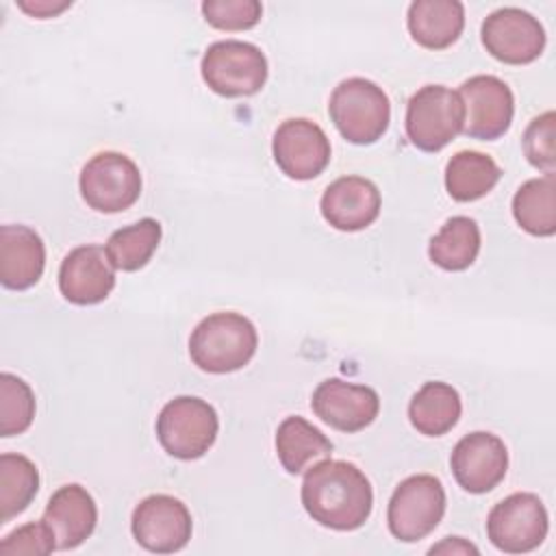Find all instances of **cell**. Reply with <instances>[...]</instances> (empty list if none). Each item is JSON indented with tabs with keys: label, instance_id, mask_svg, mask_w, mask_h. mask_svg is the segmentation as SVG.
Masks as SVG:
<instances>
[{
	"label": "cell",
	"instance_id": "cell-14",
	"mask_svg": "<svg viewBox=\"0 0 556 556\" xmlns=\"http://www.w3.org/2000/svg\"><path fill=\"white\" fill-rule=\"evenodd\" d=\"M450 467L467 493H489L506 476L508 450L497 434L469 432L454 445Z\"/></svg>",
	"mask_w": 556,
	"mask_h": 556
},
{
	"label": "cell",
	"instance_id": "cell-22",
	"mask_svg": "<svg viewBox=\"0 0 556 556\" xmlns=\"http://www.w3.org/2000/svg\"><path fill=\"white\" fill-rule=\"evenodd\" d=\"M460 395L458 391L439 380L421 384L408 404V419L413 428L426 437H441L450 432L460 419Z\"/></svg>",
	"mask_w": 556,
	"mask_h": 556
},
{
	"label": "cell",
	"instance_id": "cell-20",
	"mask_svg": "<svg viewBox=\"0 0 556 556\" xmlns=\"http://www.w3.org/2000/svg\"><path fill=\"white\" fill-rule=\"evenodd\" d=\"M410 37L428 50L450 48L465 28V7L458 0H417L408 7Z\"/></svg>",
	"mask_w": 556,
	"mask_h": 556
},
{
	"label": "cell",
	"instance_id": "cell-26",
	"mask_svg": "<svg viewBox=\"0 0 556 556\" xmlns=\"http://www.w3.org/2000/svg\"><path fill=\"white\" fill-rule=\"evenodd\" d=\"M39 491V471L22 454L0 456V523L11 521L35 500Z\"/></svg>",
	"mask_w": 556,
	"mask_h": 556
},
{
	"label": "cell",
	"instance_id": "cell-33",
	"mask_svg": "<svg viewBox=\"0 0 556 556\" xmlns=\"http://www.w3.org/2000/svg\"><path fill=\"white\" fill-rule=\"evenodd\" d=\"M428 552L430 554H478V547L467 543L460 536H447L439 545H432Z\"/></svg>",
	"mask_w": 556,
	"mask_h": 556
},
{
	"label": "cell",
	"instance_id": "cell-30",
	"mask_svg": "<svg viewBox=\"0 0 556 556\" xmlns=\"http://www.w3.org/2000/svg\"><path fill=\"white\" fill-rule=\"evenodd\" d=\"M554 111H545L543 115L534 117L526 132H523V154L536 169L545 174H554L556 165V150H554Z\"/></svg>",
	"mask_w": 556,
	"mask_h": 556
},
{
	"label": "cell",
	"instance_id": "cell-11",
	"mask_svg": "<svg viewBox=\"0 0 556 556\" xmlns=\"http://www.w3.org/2000/svg\"><path fill=\"white\" fill-rule=\"evenodd\" d=\"M465 106L463 132L471 139L493 141L502 137L513 122L515 98L510 87L491 74L471 76L458 91Z\"/></svg>",
	"mask_w": 556,
	"mask_h": 556
},
{
	"label": "cell",
	"instance_id": "cell-19",
	"mask_svg": "<svg viewBox=\"0 0 556 556\" xmlns=\"http://www.w3.org/2000/svg\"><path fill=\"white\" fill-rule=\"evenodd\" d=\"M46 265L41 237L22 224L0 228V282L7 289L24 291L39 282Z\"/></svg>",
	"mask_w": 556,
	"mask_h": 556
},
{
	"label": "cell",
	"instance_id": "cell-9",
	"mask_svg": "<svg viewBox=\"0 0 556 556\" xmlns=\"http://www.w3.org/2000/svg\"><path fill=\"white\" fill-rule=\"evenodd\" d=\"M549 528V517L534 493H513L497 502L486 517L489 541L506 554H526L536 549Z\"/></svg>",
	"mask_w": 556,
	"mask_h": 556
},
{
	"label": "cell",
	"instance_id": "cell-24",
	"mask_svg": "<svg viewBox=\"0 0 556 556\" xmlns=\"http://www.w3.org/2000/svg\"><path fill=\"white\" fill-rule=\"evenodd\" d=\"M480 252V228L471 217H450L428 243L430 261L445 271L467 269Z\"/></svg>",
	"mask_w": 556,
	"mask_h": 556
},
{
	"label": "cell",
	"instance_id": "cell-10",
	"mask_svg": "<svg viewBox=\"0 0 556 556\" xmlns=\"http://www.w3.org/2000/svg\"><path fill=\"white\" fill-rule=\"evenodd\" d=\"M135 541L154 554H174L182 549L193 530L189 508L172 495L156 493L143 497L130 519Z\"/></svg>",
	"mask_w": 556,
	"mask_h": 556
},
{
	"label": "cell",
	"instance_id": "cell-16",
	"mask_svg": "<svg viewBox=\"0 0 556 556\" xmlns=\"http://www.w3.org/2000/svg\"><path fill=\"white\" fill-rule=\"evenodd\" d=\"M115 287V267L102 245L74 248L59 267L61 295L78 306L98 304Z\"/></svg>",
	"mask_w": 556,
	"mask_h": 556
},
{
	"label": "cell",
	"instance_id": "cell-23",
	"mask_svg": "<svg viewBox=\"0 0 556 556\" xmlns=\"http://www.w3.org/2000/svg\"><path fill=\"white\" fill-rule=\"evenodd\" d=\"M500 165L482 152H456L445 167V189L456 202H473L484 198L500 180Z\"/></svg>",
	"mask_w": 556,
	"mask_h": 556
},
{
	"label": "cell",
	"instance_id": "cell-3",
	"mask_svg": "<svg viewBox=\"0 0 556 556\" xmlns=\"http://www.w3.org/2000/svg\"><path fill=\"white\" fill-rule=\"evenodd\" d=\"M328 113L341 137L356 146L376 143L391 122L387 93L374 80L361 76L345 78L334 87Z\"/></svg>",
	"mask_w": 556,
	"mask_h": 556
},
{
	"label": "cell",
	"instance_id": "cell-5",
	"mask_svg": "<svg viewBox=\"0 0 556 556\" xmlns=\"http://www.w3.org/2000/svg\"><path fill=\"white\" fill-rule=\"evenodd\" d=\"M200 72L211 91L224 98H245L265 85L267 59L254 43L224 39L206 48Z\"/></svg>",
	"mask_w": 556,
	"mask_h": 556
},
{
	"label": "cell",
	"instance_id": "cell-7",
	"mask_svg": "<svg viewBox=\"0 0 556 556\" xmlns=\"http://www.w3.org/2000/svg\"><path fill=\"white\" fill-rule=\"evenodd\" d=\"M445 489L439 478L417 473L402 480L387 508V523L397 541L415 543L426 539L443 519Z\"/></svg>",
	"mask_w": 556,
	"mask_h": 556
},
{
	"label": "cell",
	"instance_id": "cell-18",
	"mask_svg": "<svg viewBox=\"0 0 556 556\" xmlns=\"http://www.w3.org/2000/svg\"><path fill=\"white\" fill-rule=\"evenodd\" d=\"M41 519L54 534L56 549H74L91 536L98 508L85 486L65 484L52 493Z\"/></svg>",
	"mask_w": 556,
	"mask_h": 556
},
{
	"label": "cell",
	"instance_id": "cell-31",
	"mask_svg": "<svg viewBox=\"0 0 556 556\" xmlns=\"http://www.w3.org/2000/svg\"><path fill=\"white\" fill-rule=\"evenodd\" d=\"M56 549L54 534L50 528L41 521L37 523H24L11 534H7L0 543V554L15 556V554H50Z\"/></svg>",
	"mask_w": 556,
	"mask_h": 556
},
{
	"label": "cell",
	"instance_id": "cell-6",
	"mask_svg": "<svg viewBox=\"0 0 556 556\" xmlns=\"http://www.w3.org/2000/svg\"><path fill=\"white\" fill-rule=\"evenodd\" d=\"M465 106L458 91L426 85L406 104V135L424 152H439L463 132Z\"/></svg>",
	"mask_w": 556,
	"mask_h": 556
},
{
	"label": "cell",
	"instance_id": "cell-12",
	"mask_svg": "<svg viewBox=\"0 0 556 556\" xmlns=\"http://www.w3.org/2000/svg\"><path fill=\"white\" fill-rule=\"evenodd\" d=\"M482 43L493 59L508 65H526L541 56L545 30L532 13L504 7L482 22Z\"/></svg>",
	"mask_w": 556,
	"mask_h": 556
},
{
	"label": "cell",
	"instance_id": "cell-15",
	"mask_svg": "<svg viewBox=\"0 0 556 556\" xmlns=\"http://www.w3.org/2000/svg\"><path fill=\"white\" fill-rule=\"evenodd\" d=\"M311 406L313 413L330 428L339 432H358L378 417L380 397L367 384L328 378L313 391Z\"/></svg>",
	"mask_w": 556,
	"mask_h": 556
},
{
	"label": "cell",
	"instance_id": "cell-25",
	"mask_svg": "<svg viewBox=\"0 0 556 556\" xmlns=\"http://www.w3.org/2000/svg\"><path fill=\"white\" fill-rule=\"evenodd\" d=\"M513 215L526 232L534 237H552L556 232L554 174L523 182L513 198Z\"/></svg>",
	"mask_w": 556,
	"mask_h": 556
},
{
	"label": "cell",
	"instance_id": "cell-13",
	"mask_svg": "<svg viewBox=\"0 0 556 556\" xmlns=\"http://www.w3.org/2000/svg\"><path fill=\"white\" fill-rule=\"evenodd\" d=\"M271 152L285 176L293 180H311L330 163V139L315 122L293 117L276 128Z\"/></svg>",
	"mask_w": 556,
	"mask_h": 556
},
{
	"label": "cell",
	"instance_id": "cell-4",
	"mask_svg": "<svg viewBox=\"0 0 556 556\" xmlns=\"http://www.w3.org/2000/svg\"><path fill=\"white\" fill-rule=\"evenodd\" d=\"M219 430L215 408L193 395H178L169 400L156 417V439L161 447L180 460H195L204 456Z\"/></svg>",
	"mask_w": 556,
	"mask_h": 556
},
{
	"label": "cell",
	"instance_id": "cell-1",
	"mask_svg": "<svg viewBox=\"0 0 556 556\" xmlns=\"http://www.w3.org/2000/svg\"><path fill=\"white\" fill-rule=\"evenodd\" d=\"M302 506L324 528L356 530L374 506V491L367 476L348 460L324 458L315 463L302 482Z\"/></svg>",
	"mask_w": 556,
	"mask_h": 556
},
{
	"label": "cell",
	"instance_id": "cell-28",
	"mask_svg": "<svg viewBox=\"0 0 556 556\" xmlns=\"http://www.w3.org/2000/svg\"><path fill=\"white\" fill-rule=\"evenodd\" d=\"M35 417V395L15 374H0V437H13L28 430Z\"/></svg>",
	"mask_w": 556,
	"mask_h": 556
},
{
	"label": "cell",
	"instance_id": "cell-8",
	"mask_svg": "<svg viewBox=\"0 0 556 556\" xmlns=\"http://www.w3.org/2000/svg\"><path fill=\"white\" fill-rule=\"evenodd\" d=\"M80 195L98 213H119L130 208L141 195V174L132 159L122 152H98L78 178Z\"/></svg>",
	"mask_w": 556,
	"mask_h": 556
},
{
	"label": "cell",
	"instance_id": "cell-29",
	"mask_svg": "<svg viewBox=\"0 0 556 556\" xmlns=\"http://www.w3.org/2000/svg\"><path fill=\"white\" fill-rule=\"evenodd\" d=\"M204 20L219 30H248L258 24L263 7L256 0H206L202 2Z\"/></svg>",
	"mask_w": 556,
	"mask_h": 556
},
{
	"label": "cell",
	"instance_id": "cell-17",
	"mask_svg": "<svg viewBox=\"0 0 556 556\" xmlns=\"http://www.w3.org/2000/svg\"><path fill=\"white\" fill-rule=\"evenodd\" d=\"M380 204V191L371 180L363 176H343L326 187L319 208L332 228L356 232L378 219Z\"/></svg>",
	"mask_w": 556,
	"mask_h": 556
},
{
	"label": "cell",
	"instance_id": "cell-2",
	"mask_svg": "<svg viewBox=\"0 0 556 556\" xmlns=\"http://www.w3.org/2000/svg\"><path fill=\"white\" fill-rule=\"evenodd\" d=\"M258 345L254 324L241 313L222 311L204 317L189 337L193 365L208 374H230L250 363Z\"/></svg>",
	"mask_w": 556,
	"mask_h": 556
},
{
	"label": "cell",
	"instance_id": "cell-32",
	"mask_svg": "<svg viewBox=\"0 0 556 556\" xmlns=\"http://www.w3.org/2000/svg\"><path fill=\"white\" fill-rule=\"evenodd\" d=\"M72 2H54V0H20L17 7L33 15V17H39V20H46V17H52V15H59L61 11H65Z\"/></svg>",
	"mask_w": 556,
	"mask_h": 556
},
{
	"label": "cell",
	"instance_id": "cell-27",
	"mask_svg": "<svg viewBox=\"0 0 556 556\" xmlns=\"http://www.w3.org/2000/svg\"><path fill=\"white\" fill-rule=\"evenodd\" d=\"M159 243L161 224L152 217H143L130 226L115 230L104 248L115 269L137 271L152 258Z\"/></svg>",
	"mask_w": 556,
	"mask_h": 556
},
{
	"label": "cell",
	"instance_id": "cell-21",
	"mask_svg": "<svg viewBox=\"0 0 556 556\" xmlns=\"http://www.w3.org/2000/svg\"><path fill=\"white\" fill-rule=\"evenodd\" d=\"M274 443L278 460L289 473H302L332 454L330 439L300 415L280 421Z\"/></svg>",
	"mask_w": 556,
	"mask_h": 556
}]
</instances>
